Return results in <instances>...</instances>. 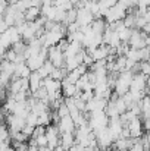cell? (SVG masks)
<instances>
[{
	"instance_id": "cell-21",
	"label": "cell",
	"mask_w": 150,
	"mask_h": 151,
	"mask_svg": "<svg viewBox=\"0 0 150 151\" xmlns=\"http://www.w3.org/2000/svg\"><path fill=\"white\" fill-rule=\"evenodd\" d=\"M34 142H36V147L37 148H43V147H47V139H46V135H38L36 138H33Z\"/></svg>"
},
{
	"instance_id": "cell-26",
	"label": "cell",
	"mask_w": 150,
	"mask_h": 151,
	"mask_svg": "<svg viewBox=\"0 0 150 151\" xmlns=\"http://www.w3.org/2000/svg\"><path fill=\"white\" fill-rule=\"evenodd\" d=\"M44 131H46V128L44 126H36L34 128V131H33V138H36V137H38V135H43L44 134Z\"/></svg>"
},
{
	"instance_id": "cell-7",
	"label": "cell",
	"mask_w": 150,
	"mask_h": 151,
	"mask_svg": "<svg viewBox=\"0 0 150 151\" xmlns=\"http://www.w3.org/2000/svg\"><path fill=\"white\" fill-rule=\"evenodd\" d=\"M77 91H80V90H77L75 84H69L66 81L60 82V94L63 99H72L77 94Z\"/></svg>"
},
{
	"instance_id": "cell-8",
	"label": "cell",
	"mask_w": 150,
	"mask_h": 151,
	"mask_svg": "<svg viewBox=\"0 0 150 151\" xmlns=\"http://www.w3.org/2000/svg\"><path fill=\"white\" fill-rule=\"evenodd\" d=\"M28 79V87H30V93H36L40 87H41V78H40V75L37 73V70L36 72H31L30 73V76L27 78Z\"/></svg>"
},
{
	"instance_id": "cell-23",
	"label": "cell",
	"mask_w": 150,
	"mask_h": 151,
	"mask_svg": "<svg viewBox=\"0 0 150 151\" xmlns=\"http://www.w3.org/2000/svg\"><path fill=\"white\" fill-rule=\"evenodd\" d=\"M140 73L144 75V76H149V73H150L149 62H140Z\"/></svg>"
},
{
	"instance_id": "cell-13",
	"label": "cell",
	"mask_w": 150,
	"mask_h": 151,
	"mask_svg": "<svg viewBox=\"0 0 150 151\" xmlns=\"http://www.w3.org/2000/svg\"><path fill=\"white\" fill-rule=\"evenodd\" d=\"M51 125V116H50V110L49 111H43L41 114L37 116V126H49Z\"/></svg>"
},
{
	"instance_id": "cell-5",
	"label": "cell",
	"mask_w": 150,
	"mask_h": 151,
	"mask_svg": "<svg viewBox=\"0 0 150 151\" xmlns=\"http://www.w3.org/2000/svg\"><path fill=\"white\" fill-rule=\"evenodd\" d=\"M56 128L60 134H74L75 132V125L72 122V119L69 116H65L62 119H59V122L56 123Z\"/></svg>"
},
{
	"instance_id": "cell-12",
	"label": "cell",
	"mask_w": 150,
	"mask_h": 151,
	"mask_svg": "<svg viewBox=\"0 0 150 151\" xmlns=\"http://www.w3.org/2000/svg\"><path fill=\"white\" fill-rule=\"evenodd\" d=\"M37 18H40V7L31 6V7H28V9L24 12V19H25V22H34Z\"/></svg>"
},
{
	"instance_id": "cell-19",
	"label": "cell",
	"mask_w": 150,
	"mask_h": 151,
	"mask_svg": "<svg viewBox=\"0 0 150 151\" xmlns=\"http://www.w3.org/2000/svg\"><path fill=\"white\" fill-rule=\"evenodd\" d=\"M115 103V107H116V110H118V113H119V116L122 114V113H125L128 109H127V104L124 103V100L121 99V97H118L116 100L113 101Z\"/></svg>"
},
{
	"instance_id": "cell-16",
	"label": "cell",
	"mask_w": 150,
	"mask_h": 151,
	"mask_svg": "<svg viewBox=\"0 0 150 151\" xmlns=\"http://www.w3.org/2000/svg\"><path fill=\"white\" fill-rule=\"evenodd\" d=\"M10 49L15 51L16 54H22V53L25 51V49H27V44L21 40V41H18V43H13V44L10 46Z\"/></svg>"
},
{
	"instance_id": "cell-15",
	"label": "cell",
	"mask_w": 150,
	"mask_h": 151,
	"mask_svg": "<svg viewBox=\"0 0 150 151\" xmlns=\"http://www.w3.org/2000/svg\"><path fill=\"white\" fill-rule=\"evenodd\" d=\"M125 57H127L128 60L134 62V63H138V62H141V60H140V51L136 50V49H131V47H130V50L127 51Z\"/></svg>"
},
{
	"instance_id": "cell-4",
	"label": "cell",
	"mask_w": 150,
	"mask_h": 151,
	"mask_svg": "<svg viewBox=\"0 0 150 151\" xmlns=\"http://www.w3.org/2000/svg\"><path fill=\"white\" fill-rule=\"evenodd\" d=\"M147 79H149V76H144L141 73H134L128 91H143L147 87Z\"/></svg>"
},
{
	"instance_id": "cell-25",
	"label": "cell",
	"mask_w": 150,
	"mask_h": 151,
	"mask_svg": "<svg viewBox=\"0 0 150 151\" xmlns=\"http://www.w3.org/2000/svg\"><path fill=\"white\" fill-rule=\"evenodd\" d=\"M83 65H86L87 68H90L91 65H93V59H91V56L90 54H87L86 50H84V56H83V62H81Z\"/></svg>"
},
{
	"instance_id": "cell-22",
	"label": "cell",
	"mask_w": 150,
	"mask_h": 151,
	"mask_svg": "<svg viewBox=\"0 0 150 151\" xmlns=\"http://www.w3.org/2000/svg\"><path fill=\"white\" fill-rule=\"evenodd\" d=\"M25 125H30V126H33V128H36L37 126V114H34V113H28V116L25 117Z\"/></svg>"
},
{
	"instance_id": "cell-31",
	"label": "cell",
	"mask_w": 150,
	"mask_h": 151,
	"mask_svg": "<svg viewBox=\"0 0 150 151\" xmlns=\"http://www.w3.org/2000/svg\"><path fill=\"white\" fill-rule=\"evenodd\" d=\"M90 1H97V0H90Z\"/></svg>"
},
{
	"instance_id": "cell-27",
	"label": "cell",
	"mask_w": 150,
	"mask_h": 151,
	"mask_svg": "<svg viewBox=\"0 0 150 151\" xmlns=\"http://www.w3.org/2000/svg\"><path fill=\"white\" fill-rule=\"evenodd\" d=\"M140 31H143V32H146V34L149 35V31H150V24H146V25H144V27H143V28H141Z\"/></svg>"
},
{
	"instance_id": "cell-18",
	"label": "cell",
	"mask_w": 150,
	"mask_h": 151,
	"mask_svg": "<svg viewBox=\"0 0 150 151\" xmlns=\"http://www.w3.org/2000/svg\"><path fill=\"white\" fill-rule=\"evenodd\" d=\"M119 44H121V40H119L118 34H116V32H112V34H110V37H109L107 46H109V47H112V49H116Z\"/></svg>"
},
{
	"instance_id": "cell-20",
	"label": "cell",
	"mask_w": 150,
	"mask_h": 151,
	"mask_svg": "<svg viewBox=\"0 0 150 151\" xmlns=\"http://www.w3.org/2000/svg\"><path fill=\"white\" fill-rule=\"evenodd\" d=\"M78 79H80V75H78V72L74 69V70L68 72V75H66V78H65L63 81H66V82H69V84H75Z\"/></svg>"
},
{
	"instance_id": "cell-28",
	"label": "cell",
	"mask_w": 150,
	"mask_h": 151,
	"mask_svg": "<svg viewBox=\"0 0 150 151\" xmlns=\"http://www.w3.org/2000/svg\"><path fill=\"white\" fill-rule=\"evenodd\" d=\"M65 151H77V145H72V147H69L68 150H65Z\"/></svg>"
},
{
	"instance_id": "cell-6",
	"label": "cell",
	"mask_w": 150,
	"mask_h": 151,
	"mask_svg": "<svg viewBox=\"0 0 150 151\" xmlns=\"http://www.w3.org/2000/svg\"><path fill=\"white\" fill-rule=\"evenodd\" d=\"M93 15L87 9H77V24L81 27H88L93 22Z\"/></svg>"
},
{
	"instance_id": "cell-10",
	"label": "cell",
	"mask_w": 150,
	"mask_h": 151,
	"mask_svg": "<svg viewBox=\"0 0 150 151\" xmlns=\"http://www.w3.org/2000/svg\"><path fill=\"white\" fill-rule=\"evenodd\" d=\"M72 145H75L74 134H60V137H59V147L65 151L68 150L69 147H72Z\"/></svg>"
},
{
	"instance_id": "cell-9",
	"label": "cell",
	"mask_w": 150,
	"mask_h": 151,
	"mask_svg": "<svg viewBox=\"0 0 150 151\" xmlns=\"http://www.w3.org/2000/svg\"><path fill=\"white\" fill-rule=\"evenodd\" d=\"M109 54V46H104V44H100L99 47H96L94 50L90 53L93 62H97V60H104L106 56Z\"/></svg>"
},
{
	"instance_id": "cell-30",
	"label": "cell",
	"mask_w": 150,
	"mask_h": 151,
	"mask_svg": "<svg viewBox=\"0 0 150 151\" xmlns=\"http://www.w3.org/2000/svg\"><path fill=\"white\" fill-rule=\"evenodd\" d=\"M53 151H63V150H62L60 147H56V148H54V150H53Z\"/></svg>"
},
{
	"instance_id": "cell-1",
	"label": "cell",
	"mask_w": 150,
	"mask_h": 151,
	"mask_svg": "<svg viewBox=\"0 0 150 151\" xmlns=\"http://www.w3.org/2000/svg\"><path fill=\"white\" fill-rule=\"evenodd\" d=\"M127 128L130 131V138H133V139H140L141 135L144 134V131H143V122H141L140 117H136L131 122H128Z\"/></svg>"
},
{
	"instance_id": "cell-14",
	"label": "cell",
	"mask_w": 150,
	"mask_h": 151,
	"mask_svg": "<svg viewBox=\"0 0 150 151\" xmlns=\"http://www.w3.org/2000/svg\"><path fill=\"white\" fill-rule=\"evenodd\" d=\"M74 22H77V9L75 7H72V9L65 12V21L62 24L68 25V24H74Z\"/></svg>"
},
{
	"instance_id": "cell-29",
	"label": "cell",
	"mask_w": 150,
	"mask_h": 151,
	"mask_svg": "<svg viewBox=\"0 0 150 151\" xmlns=\"http://www.w3.org/2000/svg\"><path fill=\"white\" fill-rule=\"evenodd\" d=\"M38 151H53V150H50L49 147H43V148H38Z\"/></svg>"
},
{
	"instance_id": "cell-17",
	"label": "cell",
	"mask_w": 150,
	"mask_h": 151,
	"mask_svg": "<svg viewBox=\"0 0 150 151\" xmlns=\"http://www.w3.org/2000/svg\"><path fill=\"white\" fill-rule=\"evenodd\" d=\"M116 34H118L121 43H128V38H130V35H131V29H128V28H122V29L118 31Z\"/></svg>"
},
{
	"instance_id": "cell-3",
	"label": "cell",
	"mask_w": 150,
	"mask_h": 151,
	"mask_svg": "<svg viewBox=\"0 0 150 151\" xmlns=\"http://www.w3.org/2000/svg\"><path fill=\"white\" fill-rule=\"evenodd\" d=\"M47 60H49L54 68H63V63H65L63 53L57 50V49H56V46L47 49Z\"/></svg>"
},
{
	"instance_id": "cell-24",
	"label": "cell",
	"mask_w": 150,
	"mask_h": 151,
	"mask_svg": "<svg viewBox=\"0 0 150 151\" xmlns=\"http://www.w3.org/2000/svg\"><path fill=\"white\" fill-rule=\"evenodd\" d=\"M93 97H94V93H93V91H81V97H80V99L87 103V101L91 100Z\"/></svg>"
},
{
	"instance_id": "cell-11",
	"label": "cell",
	"mask_w": 150,
	"mask_h": 151,
	"mask_svg": "<svg viewBox=\"0 0 150 151\" xmlns=\"http://www.w3.org/2000/svg\"><path fill=\"white\" fill-rule=\"evenodd\" d=\"M41 85L47 90V93H56V91H60V81L51 79L50 76L44 78V79L41 81Z\"/></svg>"
},
{
	"instance_id": "cell-2",
	"label": "cell",
	"mask_w": 150,
	"mask_h": 151,
	"mask_svg": "<svg viewBox=\"0 0 150 151\" xmlns=\"http://www.w3.org/2000/svg\"><path fill=\"white\" fill-rule=\"evenodd\" d=\"M44 135H46V139H47V147L50 150H54L56 147H59V131H57L56 126H53V125L46 126Z\"/></svg>"
}]
</instances>
